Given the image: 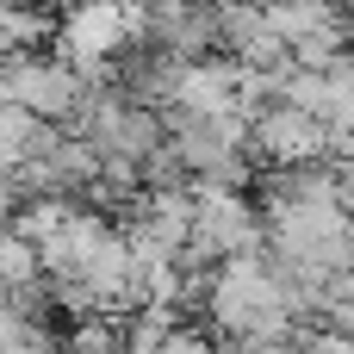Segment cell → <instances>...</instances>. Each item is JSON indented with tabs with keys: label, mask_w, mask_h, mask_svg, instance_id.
Masks as SVG:
<instances>
[{
	"label": "cell",
	"mask_w": 354,
	"mask_h": 354,
	"mask_svg": "<svg viewBox=\"0 0 354 354\" xmlns=\"http://www.w3.org/2000/svg\"><path fill=\"white\" fill-rule=\"evenodd\" d=\"M187 199H193L187 261H199V268H224V261L261 249V218L249 212V199H236L230 187H205V180H193Z\"/></svg>",
	"instance_id": "1"
},
{
	"label": "cell",
	"mask_w": 354,
	"mask_h": 354,
	"mask_svg": "<svg viewBox=\"0 0 354 354\" xmlns=\"http://www.w3.org/2000/svg\"><path fill=\"white\" fill-rule=\"evenodd\" d=\"M93 87H81L75 62H50V56H6L0 62V100H12L19 112H31L37 124H68L81 118Z\"/></svg>",
	"instance_id": "2"
},
{
	"label": "cell",
	"mask_w": 354,
	"mask_h": 354,
	"mask_svg": "<svg viewBox=\"0 0 354 354\" xmlns=\"http://www.w3.org/2000/svg\"><path fill=\"white\" fill-rule=\"evenodd\" d=\"M249 143L274 168H311V162L330 156V124L311 118V112H299V106H286V100H274L268 112L249 118Z\"/></svg>",
	"instance_id": "3"
},
{
	"label": "cell",
	"mask_w": 354,
	"mask_h": 354,
	"mask_svg": "<svg viewBox=\"0 0 354 354\" xmlns=\"http://www.w3.org/2000/svg\"><path fill=\"white\" fill-rule=\"evenodd\" d=\"M156 354H212V342H205L199 330H168V336H162V348H156Z\"/></svg>",
	"instance_id": "5"
},
{
	"label": "cell",
	"mask_w": 354,
	"mask_h": 354,
	"mask_svg": "<svg viewBox=\"0 0 354 354\" xmlns=\"http://www.w3.org/2000/svg\"><path fill=\"white\" fill-rule=\"evenodd\" d=\"M37 274H44V268H37V243L6 224V230H0V292L12 299V292L37 286Z\"/></svg>",
	"instance_id": "4"
}]
</instances>
